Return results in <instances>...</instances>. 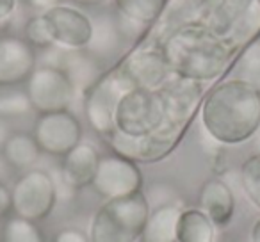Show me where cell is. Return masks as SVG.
<instances>
[{"mask_svg": "<svg viewBox=\"0 0 260 242\" xmlns=\"http://www.w3.org/2000/svg\"><path fill=\"white\" fill-rule=\"evenodd\" d=\"M13 210L16 216L29 221H41L50 216L57 203L55 178L48 171L29 169L16 180L11 189Z\"/></svg>", "mask_w": 260, "mask_h": 242, "instance_id": "52a82bcc", "label": "cell"}, {"mask_svg": "<svg viewBox=\"0 0 260 242\" xmlns=\"http://www.w3.org/2000/svg\"><path fill=\"white\" fill-rule=\"evenodd\" d=\"M251 242H260V217L251 226Z\"/></svg>", "mask_w": 260, "mask_h": 242, "instance_id": "836d02e7", "label": "cell"}, {"mask_svg": "<svg viewBox=\"0 0 260 242\" xmlns=\"http://www.w3.org/2000/svg\"><path fill=\"white\" fill-rule=\"evenodd\" d=\"M54 242H91V240L84 231L77 230V228H64V230L55 233Z\"/></svg>", "mask_w": 260, "mask_h": 242, "instance_id": "f1b7e54d", "label": "cell"}, {"mask_svg": "<svg viewBox=\"0 0 260 242\" xmlns=\"http://www.w3.org/2000/svg\"><path fill=\"white\" fill-rule=\"evenodd\" d=\"M114 4L119 15L145 25H152L162 18L168 0H114Z\"/></svg>", "mask_w": 260, "mask_h": 242, "instance_id": "7402d4cb", "label": "cell"}, {"mask_svg": "<svg viewBox=\"0 0 260 242\" xmlns=\"http://www.w3.org/2000/svg\"><path fill=\"white\" fill-rule=\"evenodd\" d=\"M164 125H168L166 112L157 89L134 87L119 96L116 105V132L128 137H143Z\"/></svg>", "mask_w": 260, "mask_h": 242, "instance_id": "5b68a950", "label": "cell"}, {"mask_svg": "<svg viewBox=\"0 0 260 242\" xmlns=\"http://www.w3.org/2000/svg\"><path fill=\"white\" fill-rule=\"evenodd\" d=\"M32 135L43 153L64 157L82 139V125L70 111L45 112L38 116Z\"/></svg>", "mask_w": 260, "mask_h": 242, "instance_id": "9c48e42d", "label": "cell"}, {"mask_svg": "<svg viewBox=\"0 0 260 242\" xmlns=\"http://www.w3.org/2000/svg\"><path fill=\"white\" fill-rule=\"evenodd\" d=\"M177 237L178 242H214L216 226L202 209H185L180 212Z\"/></svg>", "mask_w": 260, "mask_h": 242, "instance_id": "44dd1931", "label": "cell"}, {"mask_svg": "<svg viewBox=\"0 0 260 242\" xmlns=\"http://www.w3.org/2000/svg\"><path fill=\"white\" fill-rule=\"evenodd\" d=\"M216 0H168V6L164 9V18L168 25H180L185 22L200 20L202 13L207 8L214 6Z\"/></svg>", "mask_w": 260, "mask_h": 242, "instance_id": "603a6c76", "label": "cell"}, {"mask_svg": "<svg viewBox=\"0 0 260 242\" xmlns=\"http://www.w3.org/2000/svg\"><path fill=\"white\" fill-rule=\"evenodd\" d=\"M234 79H241L260 91V38L242 48L234 66Z\"/></svg>", "mask_w": 260, "mask_h": 242, "instance_id": "cb8c5ba5", "label": "cell"}, {"mask_svg": "<svg viewBox=\"0 0 260 242\" xmlns=\"http://www.w3.org/2000/svg\"><path fill=\"white\" fill-rule=\"evenodd\" d=\"M91 187L104 199L121 198L139 192L143 187V173L136 160L119 153L100 157L96 175Z\"/></svg>", "mask_w": 260, "mask_h": 242, "instance_id": "30bf717a", "label": "cell"}, {"mask_svg": "<svg viewBox=\"0 0 260 242\" xmlns=\"http://www.w3.org/2000/svg\"><path fill=\"white\" fill-rule=\"evenodd\" d=\"M180 212L182 209L173 203H164L150 210L139 242H178L177 228Z\"/></svg>", "mask_w": 260, "mask_h": 242, "instance_id": "ac0fdd59", "label": "cell"}, {"mask_svg": "<svg viewBox=\"0 0 260 242\" xmlns=\"http://www.w3.org/2000/svg\"><path fill=\"white\" fill-rule=\"evenodd\" d=\"M25 93L34 111L45 112L70 111L77 89L66 72L59 66H36L25 82Z\"/></svg>", "mask_w": 260, "mask_h": 242, "instance_id": "8992f818", "label": "cell"}, {"mask_svg": "<svg viewBox=\"0 0 260 242\" xmlns=\"http://www.w3.org/2000/svg\"><path fill=\"white\" fill-rule=\"evenodd\" d=\"M0 237H2V223H0Z\"/></svg>", "mask_w": 260, "mask_h": 242, "instance_id": "74e56055", "label": "cell"}, {"mask_svg": "<svg viewBox=\"0 0 260 242\" xmlns=\"http://www.w3.org/2000/svg\"><path fill=\"white\" fill-rule=\"evenodd\" d=\"M205 22L235 50L244 48L260 38V0H216Z\"/></svg>", "mask_w": 260, "mask_h": 242, "instance_id": "277c9868", "label": "cell"}, {"mask_svg": "<svg viewBox=\"0 0 260 242\" xmlns=\"http://www.w3.org/2000/svg\"><path fill=\"white\" fill-rule=\"evenodd\" d=\"M8 167H9V164H8V160H6L2 150H0V180H2V178L8 175Z\"/></svg>", "mask_w": 260, "mask_h": 242, "instance_id": "e575fe53", "label": "cell"}, {"mask_svg": "<svg viewBox=\"0 0 260 242\" xmlns=\"http://www.w3.org/2000/svg\"><path fill=\"white\" fill-rule=\"evenodd\" d=\"M23 40L32 48H45V50H48V48L55 47L50 22H48L43 13L30 16L25 22V25H23Z\"/></svg>", "mask_w": 260, "mask_h": 242, "instance_id": "484cf974", "label": "cell"}, {"mask_svg": "<svg viewBox=\"0 0 260 242\" xmlns=\"http://www.w3.org/2000/svg\"><path fill=\"white\" fill-rule=\"evenodd\" d=\"M25 2L29 8L36 9V11H40V13H45V11H48V9L55 8V6L62 4V0H25Z\"/></svg>", "mask_w": 260, "mask_h": 242, "instance_id": "4dcf8cb0", "label": "cell"}, {"mask_svg": "<svg viewBox=\"0 0 260 242\" xmlns=\"http://www.w3.org/2000/svg\"><path fill=\"white\" fill-rule=\"evenodd\" d=\"M253 146H255V152L256 153H260V127H258V130L255 132V135H253Z\"/></svg>", "mask_w": 260, "mask_h": 242, "instance_id": "8d00e7d4", "label": "cell"}, {"mask_svg": "<svg viewBox=\"0 0 260 242\" xmlns=\"http://www.w3.org/2000/svg\"><path fill=\"white\" fill-rule=\"evenodd\" d=\"M16 9V0H0V23H6Z\"/></svg>", "mask_w": 260, "mask_h": 242, "instance_id": "1f68e13d", "label": "cell"}, {"mask_svg": "<svg viewBox=\"0 0 260 242\" xmlns=\"http://www.w3.org/2000/svg\"><path fill=\"white\" fill-rule=\"evenodd\" d=\"M241 185L249 201L260 209V153H253L242 162Z\"/></svg>", "mask_w": 260, "mask_h": 242, "instance_id": "4316f807", "label": "cell"}, {"mask_svg": "<svg viewBox=\"0 0 260 242\" xmlns=\"http://www.w3.org/2000/svg\"><path fill=\"white\" fill-rule=\"evenodd\" d=\"M150 216V203L141 191L105 199L89 221L91 242H138Z\"/></svg>", "mask_w": 260, "mask_h": 242, "instance_id": "3957f363", "label": "cell"}, {"mask_svg": "<svg viewBox=\"0 0 260 242\" xmlns=\"http://www.w3.org/2000/svg\"><path fill=\"white\" fill-rule=\"evenodd\" d=\"M200 209L216 228H226L235 212L234 192L219 178H210L200 189Z\"/></svg>", "mask_w": 260, "mask_h": 242, "instance_id": "2e32d148", "label": "cell"}, {"mask_svg": "<svg viewBox=\"0 0 260 242\" xmlns=\"http://www.w3.org/2000/svg\"><path fill=\"white\" fill-rule=\"evenodd\" d=\"M32 111L25 91H9L0 94V118H18Z\"/></svg>", "mask_w": 260, "mask_h": 242, "instance_id": "83f0119b", "label": "cell"}, {"mask_svg": "<svg viewBox=\"0 0 260 242\" xmlns=\"http://www.w3.org/2000/svg\"><path fill=\"white\" fill-rule=\"evenodd\" d=\"M171 75L170 66L166 62L162 50L155 47L139 48L132 52L114 72L116 80L123 91L145 87V89H157Z\"/></svg>", "mask_w": 260, "mask_h": 242, "instance_id": "ba28073f", "label": "cell"}, {"mask_svg": "<svg viewBox=\"0 0 260 242\" xmlns=\"http://www.w3.org/2000/svg\"><path fill=\"white\" fill-rule=\"evenodd\" d=\"M2 153H4L6 160L11 167L16 169H29L30 166L38 162L41 148L38 146L36 139L32 134L27 132H13L8 137V141L2 146Z\"/></svg>", "mask_w": 260, "mask_h": 242, "instance_id": "ffe728a7", "label": "cell"}, {"mask_svg": "<svg viewBox=\"0 0 260 242\" xmlns=\"http://www.w3.org/2000/svg\"><path fill=\"white\" fill-rule=\"evenodd\" d=\"M121 41L118 18L111 15H100L96 20H93V38L86 50L102 61L114 55Z\"/></svg>", "mask_w": 260, "mask_h": 242, "instance_id": "d6986e66", "label": "cell"}, {"mask_svg": "<svg viewBox=\"0 0 260 242\" xmlns=\"http://www.w3.org/2000/svg\"><path fill=\"white\" fill-rule=\"evenodd\" d=\"M157 91L162 98L166 123L184 128L202 101V84L171 73Z\"/></svg>", "mask_w": 260, "mask_h": 242, "instance_id": "4fadbf2b", "label": "cell"}, {"mask_svg": "<svg viewBox=\"0 0 260 242\" xmlns=\"http://www.w3.org/2000/svg\"><path fill=\"white\" fill-rule=\"evenodd\" d=\"M73 2H77L80 6H98L102 2H105V0H73Z\"/></svg>", "mask_w": 260, "mask_h": 242, "instance_id": "d590c367", "label": "cell"}, {"mask_svg": "<svg viewBox=\"0 0 260 242\" xmlns=\"http://www.w3.org/2000/svg\"><path fill=\"white\" fill-rule=\"evenodd\" d=\"M36 68V52L23 38L0 36V87L27 82Z\"/></svg>", "mask_w": 260, "mask_h": 242, "instance_id": "5bb4252c", "label": "cell"}, {"mask_svg": "<svg viewBox=\"0 0 260 242\" xmlns=\"http://www.w3.org/2000/svg\"><path fill=\"white\" fill-rule=\"evenodd\" d=\"M170 72L194 82L216 80L230 64L235 48L221 40L202 20L173 27L162 47Z\"/></svg>", "mask_w": 260, "mask_h": 242, "instance_id": "6da1fadb", "label": "cell"}, {"mask_svg": "<svg viewBox=\"0 0 260 242\" xmlns=\"http://www.w3.org/2000/svg\"><path fill=\"white\" fill-rule=\"evenodd\" d=\"M125 93L116 80L114 73L105 75L87 91L86 111L91 128L102 135H112L116 132V105L119 96Z\"/></svg>", "mask_w": 260, "mask_h": 242, "instance_id": "7c38bea8", "label": "cell"}, {"mask_svg": "<svg viewBox=\"0 0 260 242\" xmlns=\"http://www.w3.org/2000/svg\"><path fill=\"white\" fill-rule=\"evenodd\" d=\"M50 22L55 47L64 50H86L93 38V20L73 6L59 4L43 13Z\"/></svg>", "mask_w": 260, "mask_h": 242, "instance_id": "8fae6325", "label": "cell"}, {"mask_svg": "<svg viewBox=\"0 0 260 242\" xmlns=\"http://www.w3.org/2000/svg\"><path fill=\"white\" fill-rule=\"evenodd\" d=\"M98 162H100L98 150L89 143L80 141L75 148L70 150L62 157L61 169H59L62 185L70 191H77V189L91 185L94 175H96Z\"/></svg>", "mask_w": 260, "mask_h": 242, "instance_id": "9a60e30c", "label": "cell"}, {"mask_svg": "<svg viewBox=\"0 0 260 242\" xmlns=\"http://www.w3.org/2000/svg\"><path fill=\"white\" fill-rule=\"evenodd\" d=\"M202 125L221 145H241L260 127V91L241 79L219 82L203 98Z\"/></svg>", "mask_w": 260, "mask_h": 242, "instance_id": "7a4b0ae2", "label": "cell"}, {"mask_svg": "<svg viewBox=\"0 0 260 242\" xmlns=\"http://www.w3.org/2000/svg\"><path fill=\"white\" fill-rule=\"evenodd\" d=\"M13 132L9 130V125H8V121H6V118H0V150H2L4 143L8 141V137Z\"/></svg>", "mask_w": 260, "mask_h": 242, "instance_id": "d6a6232c", "label": "cell"}, {"mask_svg": "<svg viewBox=\"0 0 260 242\" xmlns=\"http://www.w3.org/2000/svg\"><path fill=\"white\" fill-rule=\"evenodd\" d=\"M13 210V196L11 189L0 180V219L6 216V214Z\"/></svg>", "mask_w": 260, "mask_h": 242, "instance_id": "f546056e", "label": "cell"}, {"mask_svg": "<svg viewBox=\"0 0 260 242\" xmlns=\"http://www.w3.org/2000/svg\"><path fill=\"white\" fill-rule=\"evenodd\" d=\"M0 242H47L43 231L34 221L13 216L2 224Z\"/></svg>", "mask_w": 260, "mask_h": 242, "instance_id": "d4e9b609", "label": "cell"}, {"mask_svg": "<svg viewBox=\"0 0 260 242\" xmlns=\"http://www.w3.org/2000/svg\"><path fill=\"white\" fill-rule=\"evenodd\" d=\"M59 68L66 72L77 93H87L102 79V61L87 50H68Z\"/></svg>", "mask_w": 260, "mask_h": 242, "instance_id": "e0dca14e", "label": "cell"}]
</instances>
